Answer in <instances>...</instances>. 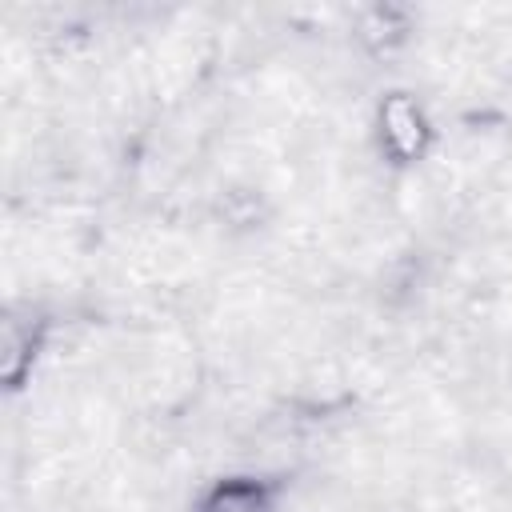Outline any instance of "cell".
Masks as SVG:
<instances>
[{
    "label": "cell",
    "instance_id": "1",
    "mask_svg": "<svg viewBox=\"0 0 512 512\" xmlns=\"http://www.w3.org/2000/svg\"><path fill=\"white\" fill-rule=\"evenodd\" d=\"M372 136H376V152L388 168L404 172L416 168L432 156L436 148V124L424 108V100L408 88H392L376 100L372 108Z\"/></svg>",
    "mask_w": 512,
    "mask_h": 512
},
{
    "label": "cell",
    "instance_id": "2",
    "mask_svg": "<svg viewBox=\"0 0 512 512\" xmlns=\"http://www.w3.org/2000/svg\"><path fill=\"white\" fill-rule=\"evenodd\" d=\"M284 484L260 472H228L200 488L192 512H280Z\"/></svg>",
    "mask_w": 512,
    "mask_h": 512
},
{
    "label": "cell",
    "instance_id": "3",
    "mask_svg": "<svg viewBox=\"0 0 512 512\" xmlns=\"http://www.w3.org/2000/svg\"><path fill=\"white\" fill-rule=\"evenodd\" d=\"M40 348H44V320H36L32 308L28 312H8L4 316V336H0V352H4L0 372H4L8 392H20L24 388V380L32 376V364H36Z\"/></svg>",
    "mask_w": 512,
    "mask_h": 512
},
{
    "label": "cell",
    "instance_id": "4",
    "mask_svg": "<svg viewBox=\"0 0 512 512\" xmlns=\"http://www.w3.org/2000/svg\"><path fill=\"white\" fill-rule=\"evenodd\" d=\"M360 36L376 40V44H396L408 36V16L400 8H388V4H376L368 12H360Z\"/></svg>",
    "mask_w": 512,
    "mask_h": 512
}]
</instances>
